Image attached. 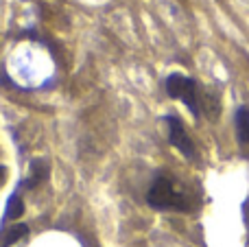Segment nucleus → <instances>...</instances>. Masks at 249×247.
<instances>
[{
    "mask_svg": "<svg viewBox=\"0 0 249 247\" xmlns=\"http://www.w3.org/2000/svg\"><path fill=\"white\" fill-rule=\"evenodd\" d=\"M146 201L149 206L158 210H188V199L184 193L175 188V184L168 177H158L153 186L146 193Z\"/></svg>",
    "mask_w": 249,
    "mask_h": 247,
    "instance_id": "1",
    "label": "nucleus"
},
{
    "mask_svg": "<svg viewBox=\"0 0 249 247\" xmlns=\"http://www.w3.org/2000/svg\"><path fill=\"white\" fill-rule=\"evenodd\" d=\"M166 92L171 99H177L181 103L188 105V109L193 112V116L201 114V103H199V86L195 79L184 77V74H171L166 79Z\"/></svg>",
    "mask_w": 249,
    "mask_h": 247,
    "instance_id": "2",
    "label": "nucleus"
},
{
    "mask_svg": "<svg viewBox=\"0 0 249 247\" xmlns=\"http://www.w3.org/2000/svg\"><path fill=\"white\" fill-rule=\"evenodd\" d=\"M166 125H168V140H171V144L177 149V151H181L188 160H195V156H197V151H195V144L193 140H190L188 131L184 129V125H181L179 118L175 116H166Z\"/></svg>",
    "mask_w": 249,
    "mask_h": 247,
    "instance_id": "3",
    "label": "nucleus"
},
{
    "mask_svg": "<svg viewBox=\"0 0 249 247\" xmlns=\"http://www.w3.org/2000/svg\"><path fill=\"white\" fill-rule=\"evenodd\" d=\"M26 232H29V228H26L24 223H13L11 228H7V230L0 234V247H13L18 241L24 239Z\"/></svg>",
    "mask_w": 249,
    "mask_h": 247,
    "instance_id": "4",
    "label": "nucleus"
},
{
    "mask_svg": "<svg viewBox=\"0 0 249 247\" xmlns=\"http://www.w3.org/2000/svg\"><path fill=\"white\" fill-rule=\"evenodd\" d=\"M234 125H236V138L241 144H249V109L238 107L236 116H234Z\"/></svg>",
    "mask_w": 249,
    "mask_h": 247,
    "instance_id": "5",
    "label": "nucleus"
},
{
    "mask_svg": "<svg viewBox=\"0 0 249 247\" xmlns=\"http://www.w3.org/2000/svg\"><path fill=\"white\" fill-rule=\"evenodd\" d=\"M46 175H48V164L44 160H35L31 164V177L26 182V186H37L42 179H46Z\"/></svg>",
    "mask_w": 249,
    "mask_h": 247,
    "instance_id": "6",
    "label": "nucleus"
},
{
    "mask_svg": "<svg viewBox=\"0 0 249 247\" xmlns=\"http://www.w3.org/2000/svg\"><path fill=\"white\" fill-rule=\"evenodd\" d=\"M22 212H24V204H22V197H20V195H11V197H9L4 219H7V221H16L18 217H22Z\"/></svg>",
    "mask_w": 249,
    "mask_h": 247,
    "instance_id": "7",
    "label": "nucleus"
},
{
    "mask_svg": "<svg viewBox=\"0 0 249 247\" xmlns=\"http://www.w3.org/2000/svg\"><path fill=\"white\" fill-rule=\"evenodd\" d=\"M4 179H7V169H4V166H0V186L4 184Z\"/></svg>",
    "mask_w": 249,
    "mask_h": 247,
    "instance_id": "8",
    "label": "nucleus"
}]
</instances>
